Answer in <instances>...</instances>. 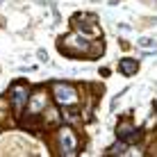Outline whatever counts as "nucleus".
<instances>
[{
	"label": "nucleus",
	"instance_id": "7",
	"mask_svg": "<svg viewBox=\"0 0 157 157\" xmlns=\"http://www.w3.org/2000/svg\"><path fill=\"white\" fill-rule=\"evenodd\" d=\"M118 71L125 75V78H132V75L139 71V59H132V57L118 59Z\"/></svg>",
	"mask_w": 157,
	"mask_h": 157
},
{
	"label": "nucleus",
	"instance_id": "8",
	"mask_svg": "<svg viewBox=\"0 0 157 157\" xmlns=\"http://www.w3.org/2000/svg\"><path fill=\"white\" fill-rule=\"evenodd\" d=\"M125 153H128V141H123V139H118V144H114L107 150V155H125Z\"/></svg>",
	"mask_w": 157,
	"mask_h": 157
},
{
	"label": "nucleus",
	"instance_id": "9",
	"mask_svg": "<svg viewBox=\"0 0 157 157\" xmlns=\"http://www.w3.org/2000/svg\"><path fill=\"white\" fill-rule=\"evenodd\" d=\"M139 46H144V48H155L157 41H155V39H139Z\"/></svg>",
	"mask_w": 157,
	"mask_h": 157
},
{
	"label": "nucleus",
	"instance_id": "2",
	"mask_svg": "<svg viewBox=\"0 0 157 157\" xmlns=\"http://www.w3.org/2000/svg\"><path fill=\"white\" fill-rule=\"evenodd\" d=\"M50 91H52V100H55L59 107H75L80 102L78 89H75L73 84H68V82H52Z\"/></svg>",
	"mask_w": 157,
	"mask_h": 157
},
{
	"label": "nucleus",
	"instance_id": "4",
	"mask_svg": "<svg viewBox=\"0 0 157 157\" xmlns=\"http://www.w3.org/2000/svg\"><path fill=\"white\" fill-rule=\"evenodd\" d=\"M30 94H32V91H30V86L25 84V82H14L12 86H9V96H7V98H9L12 107L18 112V114L25 109V107H28Z\"/></svg>",
	"mask_w": 157,
	"mask_h": 157
},
{
	"label": "nucleus",
	"instance_id": "5",
	"mask_svg": "<svg viewBox=\"0 0 157 157\" xmlns=\"http://www.w3.org/2000/svg\"><path fill=\"white\" fill-rule=\"evenodd\" d=\"M48 107V96L46 91H34V94H30V100H28V112L25 114H30V121H34L36 116L43 114V109Z\"/></svg>",
	"mask_w": 157,
	"mask_h": 157
},
{
	"label": "nucleus",
	"instance_id": "3",
	"mask_svg": "<svg viewBox=\"0 0 157 157\" xmlns=\"http://www.w3.org/2000/svg\"><path fill=\"white\" fill-rule=\"evenodd\" d=\"M89 48H91L89 36L78 34V32H73V34L64 36V39H62V43H59V50H62V52H66V55H71V57L84 55V52L89 50Z\"/></svg>",
	"mask_w": 157,
	"mask_h": 157
},
{
	"label": "nucleus",
	"instance_id": "6",
	"mask_svg": "<svg viewBox=\"0 0 157 157\" xmlns=\"http://www.w3.org/2000/svg\"><path fill=\"white\" fill-rule=\"evenodd\" d=\"M139 134H141V132H139V128H134L130 121H121V123L116 125V137L123 139V141H128V144H130V141H137Z\"/></svg>",
	"mask_w": 157,
	"mask_h": 157
},
{
	"label": "nucleus",
	"instance_id": "10",
	"mask_svg": "<svg viewBox=\"0 0 157 157\" xmlns=\"http://www.w3.org/2000/svg\"><path fill=\"white\" fill-rule=\"evenodd\" d=\"M0 2H2V0H0Z\"/></svg>",
	"mask_w": 157,
	"mask_h": 157
},
{
	"label": "nucleus",
	"instance_id": "1",
	"mask_svg": "<svg viewBox=\"0 0 157 157\" xmlns=\"http://www.w3.org/2000/svg\"><path fill=\"white\" fill-rule=\"evenodd\" d=\"M55 146H57L59 155H66V157L78 155L80 139H78V134L73 132L71 125H64V128H59L57 132H55Z\"/></svg>",
	"mask_w": 157,
	"mask_h": 157
}]
</instances>
